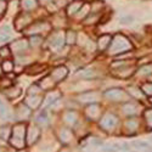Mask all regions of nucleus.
<instances>
[{"label":"nucleus","mask_w":152,"mask_h":152,"mask_svg":"<svg viewBox=\"0 0 152 152\" xmlns=\"http://www.w3.org/2000/svg\"><path fill=\"white\" fill-rule=\"evenodd\" d=\"M110 53L113 55H121L124 54L126 51H129L132 49V43L126 39L125 37L118 34L112 39L111 44H110Z\"/></svg>","instance_id":"1"},{"label":"nucleus","mask_w":152,"mask_h":152,"mask_svg":"<svg viewBox=\"0 0 152 152\" xmlns=\"http://www.w3.org/2000/svg\"><path fill=\"white\" fill-rule=\"evenodd\" d=\"M26 125L24 124H16L11 130L10 144L16 148H23L26 145Z\"/></svg>","instance_id":"2"},{"label":"nucleus","mask_w":152,"mask_h":152,"mask_svg":"<svg viewBox=\"0 0 152 152\" xmlns=\"http://www.w3.org/2000/svg\"><path fill=\"white\" fill-rule=\"evenodd\" d=\"M63 43H65V35H63V32H55L51 38H50V48H51L54 51H58V50L63 46Z\"/></svg>","instance_id":"3"},{"label":"nucleus","mask_w":152,"mask_h":152,"mask_svg":"<svg viewBox=\"0 0 152 152\" xmlns=\"http://www.w3.org/2000/svg\"><path fill=\"white\" fill-rule=\"evenodd\" d=\"M32 22V17L27 14H21L18 15L16 18H15V22H14V26L17 31H22L23 28H26L28 24H31Z\"/></svg>","instance_id":"4"},{"label":"nucleus","mask_w":152,"mask_h":152,"mask_svg":"<svg viewBox=\"0 0 152 152\" xmlns=\"http://www.w3.org/2000/svg\"><path fill=\"white\" fill-rule=\"evenodd\" d=\"M117 122H118L117 117L115 115H110L108 113V115L102 117V119H101V122H100V125L106 130H111L117 125Z\"/></svg>","instance_id":"5"},{"label":"nucleus","mask_w":152,"mask_h":152,"mask_svg":"<svg viewBox=\"0 0 152 152\" xmlns=\"http://www.w3.org/2000/svg\"><path fill=\"white\" fill-rule=\"evenodd\" d=\"M67 74H68V69L66 67H63V66H60V67H56V68L53 69L51 74H50V77L53 78V80L55 83H58L62 79H65L67 77Z\"/></svg>","instance_id":"6"},{"label":"nucleus","mask_w":152,"mask_h":152,"mask_svg":"<svg viewBox=\"0 0 152 152\" xmlns=\"http://www.w3.org/2000/svg\"><path fill=\"white\" fill-rule=\"evenodd\" d=\"M104 95H105L107 99H110V100H115V101H119V100H123L124 97H126L124 90L118 89V88H113V89L106 90Z\"/></svg>","instance_id":"7"},{"label":"nucleus","mask_w":152,"mask_h":152,"mask_svg":"<svg viewBox=\"0 0 152 152\" xmlns=\"http://www.w3.org/2000/svg\"><path fill=\"white\" fill-rule=\"evenodd\" d=\"M39 135H40V130H39V128H38L37 125H32V126H29L28 128V130H27V144L28 145H32V144H34L38 139H39Z\"/></svg>","instance_id":"8"},{"label":"nucleus","mask_w":152,"mask_h":152,"mask_svg":"<svg viewBox=\"0 0 152 152\" xmlns=\"http://www.w3.org/2000/svg\"><path fill=\"white\" fill-rule=\"evenodd\" d=\"M24 102H26V106L29 107L31 110H35L40 106V104L43 102V99L39 96V95H29L28 97H26L24 100Z\"/></svg>","instance_id":"9"},{"label":"nucleus","mask_w":152,"mask_h":152,"mask_svg":"<svg viewBox=\"0 0 152 152\" xmlns=\"http://www.w3.org/2000/svg\"><path fill=\"white\" fill-rule=\"evenodd\" d=\"M97 100H99V94L95 91H89L79 96V101H82L84 104H95Z\"/></svg>","instance_id":"10"},{"label":"nucleus","mask_w":152,"mask_h":152,"mask_svg":"<svg viewBox=\"0 0 152 152\" xmlns=\"http://www.w3.org/2000/svg\"><path fill=\"white\" fill-rule=\"evenodd\" d=\"M60 96H61V93L58 91V90H54V91H51V93H49L46 96H45V99H44V107H48V106H50V105H53V104H55L56 101L60 99Z\"/></svg>","instance_id":"11"},{"label":"nucleus","mask_w":152,"mask_h":152,"mask_svg":"<svg viewBox=\"0 0 152 152\" xmlns=\"http://www.w3.org/2000/svg\"><path fill=\"white\" fill-rule=\"evenodd\" d=\"M111 42H112V37L111 35H108V34L101 35L99 38V40H97V48H99V50L104 51V50H106L107 48H110Z\"/></svg>","instance_id":"12"},{"label":"nucleus","mask_w":152,"mask_h":152,"mask_svg":"<svg viewBox=\"0 0 152 152\" xmlns=\"http://www.w3.org/2000/svg\"><path fill=\"white\" fill-rule=\"evenodd\" d=\"M11 48L14 50L15 53H22L24 50H27L28 48V42L26 39H18V40H15L14 43L11 44Z\"/></svg>","instance_id":"13"},{"label":"nucleus","mask_w":152,"mask_h":152,"mask_svg":"<svg viewBox=\"0 0 152 152\" xmlns=\"http://www.w3.org/2000/svg\"><path fill=\"white\" fill-rule=\"evenodd\" d=\"M85 112H86V116L89 117V118L95 119L100 115V107H99L97 104H89V106L86 107Z\"/></svg>","instance_id":"14"},{"label":"nucleus","mask_w":152,"mask_h":152,"mask_svg":"<svg viewBox=\"0 0 152 152\" xmlns=\"http://www.w3.org/2000/svg\"><path fill=\"white\" fill-rule=\"evenodd\" d=\"M21 6L26 11H32L37 9L38 3H37V0H21Z\"/></svg>","instance_id":"15"},{"label":"nucleus","mask_w":152,"mask_h":152,"mask_svg":"<svg viewBox=\"0 0 152 152\" xmlns=\"http://www.w3.org/2000/svg\"><path fill=\"white\" fill-rule=\"evenodd\" d=\"M4 94L10 99H15V97L21 95V89L17 86H11V88H9V89H6L4 91Z\"/></svg>","instance_id":"16"},{"label":"nucleus","mask_w":152,"mask_h":152,"mask_svg":"<svg viewBox=\"0 0 152 152\" xmlns=\"http://www.w3.org/2000/svg\"><path fill=\"white\" fill-rule=\"evenodd\" d=\"M31 115V108L26 105H20L17 108V116L20 118H28Z\"/></svg>","instance_id":"17"},{"label":"nucleus","mask_w":152,"mask_h":152,"mask_svg":"<svg viewBox=\"0 0 152 152\" xmlns=\"http://www.w3.org/2000/svg\"><path fill=\"white\" fill-rule=\"evenodd\" d=\"M55 84L56 83L49 75V77H45V78L42 79V82H40V89H50V88H53Z\"/></svg>","instance_id":"18"},{"label":"nucleus","mask_w":152,"mask_h":152,"mask_svg":"<svg viewBox=\"0 0 152 152\" xmlns=\"http://www.w3.org/2000/svg\"><path fill=\"white\" fill-rule=\"evenodd\" d=\"M60 139H61V141L65 142V144L69 142L72 140V133H71V130H68V129H61Z\"/></svg>","instance_id":"19"},{"label":"nucleus","mask_w":152,"mask_h":152,"mask_svg":"<svg viewBox=\"0 0 152 152\" xmlns=\"http://www.w3.org/2000/svg\"><path fill=\"white\" fill-rule=\"evenodd\" d=\"M123 112L125 113L126 116H134L135 113L137 112V108H136V106L135 105H133V104H125L124 106H123Z\"/></svg>","instance_id":"20"},{"label":"nucleus","mask_w":152,"mask_h":152,"mask_svg":"<svg viewBox=\"0 0 152 152\" xmlns=\"http://www.w3.org/2000/svg\"><path fill=\"white\" fill-rule=\"evenodd\" d=\"M80 7H82V3H79V1H74V3H72L71 5H68L67 14H68L69 16H71V15H74V14H77Z\"/></svg>","instance_id":"21"},{"label":"nucleus","mask_w":152,"mask_h":152,"mask_svg":"<svg viewBox=\"0 0 152 152\" xmlns=\"http://www.w3.org/2000/svg\"><path fill=\"white\" fill-rule=\"evenodd\" d=\"M63 119H65V122L67 123V124H74L75 122H77V113L75 112H67L66 115H65V117H63Z\"/></svg>","instance_id":"22"},{"label":"nucleus","mask_w":152,"mask_h":152,"mask_svg":"<svg viewBox=\"0 0 152 152\" xmlns=\"http://www.w3.org/2000/svg\"><path fill=\"white\" fill-rule=\"evenodd\" d=\"M95 71L91 69V68H86V69H83L79 72V75L82 78H94L95 77Z\"/></svg>","instance_id":"23"},{"label":"nucleus","mask_w":152,"mask_h":152,"mask_svg":"<svg viewBox=\"0 0 152 152\" xmlns=\"http://www.w3.org/2000/svg\"><path fill=\"white\" fill-rule=\"evenodd\" d=\"M0 115H1V117H4V118H9V116H10V111L1 99H0Z\"/></svg>","instance_id":"24"},{"label":"nucleus","mask_w":152,"mask_h":152,"mask_svg":"<svg viewBox=\"0 0 152 152\" xmlns=\"http://www.w3.org/2000/svg\"><path fill=\"white\" fill-rule=\"evenodd\" d=\"M128 93H129L132 96L136 97V99H141V97H142V90H140V89H139V88H135V86L129 88Z\"/></svg>","instance_id":"25"},{"label":"nucleus","mask_w":152,"mask_h":152,"mask_svg":"<svg viewBox=\"0 0 152 152\" xmlns=\"http://www.w3.org/2000/svg\"><path fill=\"white\" fill-rule=\"evenodd\" d=\"M89 10H90V6L88 5V4L82 5V7H80L79 11H78V18H84V17L86 16L88 12H89Z\"/></svg>","instance_id":"26"},{"label":"nucleus","mask_w":152,"mask_h":152,"mask_svg":"<svg viewBox=\"0 0 152 152\" xmlns=\"http://www.w3.org/2000/svg\"><path fill=\"white\" fill-rule=\"evenodd\" d=\"M43 69H44V66H42V65H34V66H32V68L27 69V73L28 74H38V73H40Z\"/></svg>","instance_id":"27"},{"label":"nucleus","mask_w":152,"mask_h":152,"mask_svg":"<svg viewBox=\"0 0 152 152\" xmlns=\"http://www.w3.org/2000/svg\"><path fill=\"white\" fill-rule=\"evenodd\" d=\"M137 124H139V123H137V121H136V119H130V121H128V122L125 123L126 128H128L132 133H133V132H135V130L137 129Z\"/></svg>","instance_id":"28"},{"label":"nucleus","mask_w":152,"mask_h":152,"mask_svg":"<svg viewBox=\"0 0 152 152\" xmlns=\"http://www.w3.org/2000/svg\"><path fill=\"white\" fill-rule=\"evenodd\" d=\"M144 116H145V119H146V123L148 125V128L152 129V110H146L145 113H144Z\"/></svg>","instance_id":"29"},{"label":"nucleus","mask_w":152,"mask_h":152,"mask_svg":"<svg viewBox=\"0 0 152 152\" xmlns=\"http://www.w3.org/2000/svg\"><path fill=\"white\" fill-rule=\"evenodd\" d=\"M42 42H43V39H42L39 35H33L31 39H29V44H31L33 48H35V46H38V45H40Z\"/></svg>","instance_id":"30"},{"label":"nucleus","mask_w":152,"mask_h":152,"mask_svg":"<svg viewBox=\"0 0 152 152\" xmlns=\"http://www.w3.org/2000/svg\"><path fill=\"white\" fill-rule=\"evenodd\" d=\"M133 69H130V68H128V69H122V71H119L118 73H117V75L119 78H128V77H130V75L133 74Z\"/></svg>","instance_id":"31"},{"label":"nucleus","mask_w":152,"mask_h":152,"mask_svg":"<svg viewBox=\"0 0 152 152\" xmlns=\"http://www.w3.org/2000/svg\"><path fill=\"white\" fill-rule=\"evenodd\" d=\"M150 73H152V65L142 66L140 69H139V74H140V75H147Z\"/></svg>","instance_id":"32"},{"label":"nucleus","mask_w":152,"mask_h":152,"mask_svg":"<svg viewBox=\"0 0 152 152\" xmlns=\"http://www.w3.org/2000/svg\"><path fill=\"white\" fill-rule=\"evenodd\" d=\"M3 71L6 73H10L11 71H14V63L11 61H4L3 62Z\"/></svg>","instance_id":"33"},{"label":"nucleus","mask_w":152,"mask_h":152,"mask_svg":"<svg viewBox=\"0 0 152 152\" xmlns=\"http://www.w3.org/2000/svg\"><path fill=\"white\" fill-rule=\"evenodd\" d=\"M75 37H77V35H75L74 32L68 31V32H67V38H66V43L69 44V45L74 44V43H75Z\"/></svg>","instance_id":"34"},{"label":"nucleus","mask_w":152,"mask_h":152,"mask_svg":"<svg viewBox=\"0 0 152 152\" xmlns=\"http://www.w3.org/2000/svg\"><path fill=\"white\" fill-rule=\"evenodd\" d=\"M42 27H43V23H37V24H33V26L31 27V29H28L27 31V33L28 34H34V33H37V32H42L43 29H42Z\"/></svg>","instance_id":"35"},{"label":"nucleus","mask_w":152,"mask_h":152,"mask_svg":"<svg viewBox=\"0 0 152 152\" xmlns=\"http://www.w3.org/2000/svg\"><path fill=\"white\" fill-rule=\"evenodd\" d=\"M11 55V50L9 46H3V48H0V57H10Z\"/></svg>","instance_id":"36"},{"label":"nucleus","mask_w":152,"mask_h":152,"mask_svg":"<svg viewBox=\"0 0 152 152\" xmlns=\"http://www.w3.org/2000/svg\"><path fill=\"white\" fill-rule=\"evenodd\" d=\"M133 146L139 148V150H147L148 148V144L145 141H135V142H133Z\"/></svg>","instance_id":"37"},{"label":"nucleus","mask_w":152,"mask_h":152,"mask_svg":"<svg viewBox=\"0 0 152 152\" xmlns=\"http://www.w3.org/2000/svg\"><path fill=\"white\" fill-rule=\"evenodd\" d=\"M146 95L152 96V83H146L142 85V89H141Z\"/></svg>","instance_id":"38"},{"label":"nucleus","mask_w":152,"mask_h":152,"mask_svg":"<svg viewBox=\"0 0 152 152\" xmlns=\"http://www.w3.org/2000/svg\"><path fill=\"white\" fill-rule=\"evenodd\" d=\"M134 22V18L132 16H123L119 18V23L121 24H130Z\"/></svg>","instance_id":"39"},{"label":"nucleus","mask_w":152,"mask_h":152,"mask_svg":"<svg viewBox=\"0 0 152 152\" xmlns=\"http://www.w3.org/2000/svg\"><path fill=\"white\" fill-rule=\"evenodd\" d=\"M38 122L42 123V124H46L48 123V116H46V112H42L39 116H38Z\"/></svg>","instance_id":"40"},{"label":"nucleus","mask_w":152,"mask_h":152,"mask_svg":"<svg viewBox=\"0 0 152 152\" xmlns=\"http://www.w3.org/2000/svg\"><path fill=\"white\" fill-rule=\"evenodd\" d=\"M38 85H32L29 89H28V93H29V95H38L39 94V91H40V88H37Z\"/></svg>","instance_id":"41"},{"label":"nucleus","mask_w":152,"mask_h":152,"mask_svg":"<svg viewBox=\"0 0 152 152\" xmlns=\"http://www.w3.org/2000/svg\"><path fill=\"white\" fill-rule=\"evenodd\" d=\"M0 86H3V88H6V86H11V80L10 79H1L0 80Z\"/></svg>","instance_id":"42"},{"label":"nucleus","mask_w":152,"mask_h":152,"mask_svg":"<svg viewBox=\"0 0 152 152\" xmlns=\"http://www.w3.org/2000/svg\"><path fill=\"white\" fill-rule=\"evenodd\" d=\"M5 10H6V3L4 1V0H0V16L4 14Z\"/></svg>","instance_id":"43"},{"label":"nucleus","mask_w":152,"mask_h":152,"mask_svg":"<svg viewBox=\"0 0 152 152\" xmlns=\"http://www.w3.org/2000/svg\"><path fill=\"white\" fill-rule=\"evenodd\" d=\"M102 151L104 152H117V148L115 146H107V147H104Z\"/></svg>","instance_id":"44"},{"label":"nucleus","mask_w":152,"mask_h":152,"mask_svg":"<svg viewBox=\"0 0 152 152\" xmlns=\"http://www.w3.org/2000/svg\"><path fill=\"white\" fill-rule=\"evenodd\" d=\"M10 39V35L5 33H0V42H6Z\"/></svg>","instance_id":"45"},{"label":"nucleus","mask_w":152,"mask_h":152,"mask_svg":"<svg viewBox=\"0 0 152 152\" xmlns=\"http://www.w3.org/2000/svg\"><path fill=\"white\" fill-rule=\"evenodd\" d=\"M1 33H5V34H9V35H10V33H11L10 26H3V27H1Z\"/></svg>","instance_id":"46"},{"label":"nucleus","mask_w":152,"mask_h":152,"mask_svg":"<svg viewBox=\"0 0 152 152\" xmlns=\"http://www.w3.org/2000/svg\"><path fill=\"white\" fill-rule=\"evenodd\" d=\"M0 135H1V137H7L10 134H9V129L7 128H5V129H1V132H0Z\"/></svg>","instance_id":"47"},{"label":"nucleus","mask_w":152,"mask_h":152,"mask_svg":"<svg viewBox=\"0 0 152 152\" xmlns=\"http://www.w3.org/2000/svg\"><path fill=\"white\" fill-rule=\"evenodd\" d=\"M61 152H69V151H67V150H63V151H61Z\"/></svg>","instance_id":"48"},{"label":"nucleus","mask_w":152,"mask_h":152,"mask_svg":"<svg viewBox=\"0 0 152 152\" xmlns=\"http://www.w3.org/2000/svg\"><path fill=\"white\" fill-rule=\"evenodd\" d=\"M150 102H151V104H152V96H151V97H150Z\"/></svg>","instance_id":"49"},{"label":"nucleus","mask_w":152,"mask_h":152,"mask_svg":"<svg viewBox=\"0 0 152 152\" xmlns=\"http://www.w3.org/2000/svg\"><path fill=\"white\" fill-rule=\"evenodd\" d=\"M43 1H49V0H43Z\"/></svg>","instance_id":"50"},{"label":"nucleus","mask_w":152,"mask_h":152,"mask_svg":"<svg viewBox=\"0 0 152 152\" xmlns=\"http://www.w3.org/2000/svg\"><path fill=\"white\" fill-rule=\"evenodd\" d=\"M0 152H1V150H0Z\"/></svg>","instance_id":"51"},{"label":"nucleus","mask_w":152,"mask_h":152,"mask_svg":"<svg viewBox=\"0 0 152 152\" xmlns=\"http://www.w3.org/2000/svg\"><path fill=\"white\" fill-rule=\"evenodd\" d=\"M4 1H5V0H4Z\"/></svg>","instance_id":"52"}]
</instances>
